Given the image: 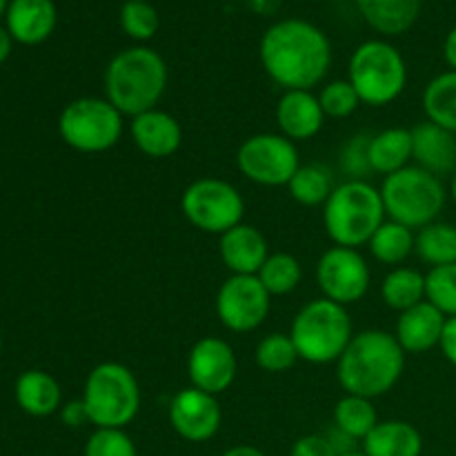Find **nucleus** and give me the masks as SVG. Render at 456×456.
Segmentation results:
<instances>
[{"label":"nucleus","mask_w":456,"mask_h":456,"mask_svg":"<svg viewBox=\"0 0 456 456\" xmlns=\"http://www.w3.org/2000/svg\"><path fill=\"white\" fill-rule=\"evenodd\" d=\"M258 53L265 74L285 92H312L332 65L330 38L319 27L301 18L274 22L263 34Z\"/></svg>","instance_id":"1"},{"label":"nucleus","mask_w":456,"mask_h":456,"mask_svg":"<svg viewBox=\"0 0 456 456\" xmlns=\"http://www.w3.org/2000/svg\"><path fill=\"white\" fill-rule=\"evenodd\" d=\"M405 370V352L395 334L365 330L352 337L337 361V377L346 395L379 399L399 383Z\"/></svg>","instance_id":"2"},{"label":"nucleus","mask_w":456,"mask_h":456,"mask_svg":"<svg viewBox=\"0 0 456 456\" xmlns=\"http://www.w3.org/2000/svg\"><path fill=\"white\" fill-rule=\"evenodd\" d=\"M167 65L150 47H129L116 53L105 69L107 101L123 116L156 110L167 89Z\"/></svg>","instance_id":"3"},{"label":"nucleus","mask_w":456,"mask_h":456,"mask_svg":"<svg viewBox=\"0 0 456 456\" xmlns=\"http://www.w3.org/2000/svg\"><path fill=\"white\" fill-rule=\"evenodd\" d=\"M386 223L381 190L363 181H346L334 187L323 205V225L338 248L368 245L374 232Z\"/></svg>","instance_id":"4"},{"label":"nucleus","mask_w":456,"mask_h":456,"mask_svg":"<svg viewBox=\"0 0 456 456\" xmlns=\"http://www.w3.org/2000/svg\"><path fill=\"white\" fill-rule=\"evenodd\" d=\"M298 359L314 365H328L341 359L354 337L347 310L330 298H314L297 312L289 328Z\"/></svg>","instance_id":"5"},{"label":"nucleus","mask_w":456,"mask_h":456,"mask_svg":"<svg viewBox=\"0 0 456 456\" xmlns=\"http://www.w3.org/2000/svg\"><path fill=\"white\" fill-rule=\"evenodd\" d=\"M83 403L92 426L125 430L141 410L138 379L127 365L116 361L96 365L85 381Z\"/></svg>","instance_id":"6"},{"label":"nucleus","mask_w":456,"mask_h":456,"mask_svg":"<svg viewBox=\"0 0 456 456\" xmlns=\"http://www.w3.org/2000/svg\"><path fill=\"white\" fill-rule=\"evenodd\" d=\"M445 187L439 176L426 172L419 165H408L386 176L381 199L386 216L410 230H421L436 221L445 205Z\"/></svg>","instance_id":"7"},{"label":"nucleus","mask_w":456,"mask_h":456,"mask_svg":"<svg viewBox=\"0 0 456 456\" xmlns=\"http://www.w3.org/2000/svg\"><path fill=\"white\" fill-rule=\"evenodd\" d=\"M347 74L361 102L372 107L395 102L408 85V65L403 53L386 40H368L359 45L350 58Z\"/></svg>","instance_id":"8"},{"label":"nucleus","mask_w":456,"mask_h":456,"mask_svg":"<svg viewBox=\"0 0 456 456\" xmlns=\"http://www.w3.org/2000/svg\"><path fill=\"white\" fill-rule=\"evenodd\" d=\"M58 134L71 150L101 154L123 136V114L107 98H76L61 111Z\"/></svg>","instance_id":"9"},{"label":"nucleus","mask_w":456,"mask_h":456,"mask_svg":"<svg viewBox=\"0 0 456 456\" xmlns=\"http://www.w3.org/2000/svg\"><path fill=\"white\" fill-rule=\"evenodd\" d=\"M181 209L196 230L223 236L243 223L245 200L232 183L221 178H199L183 191Z\"/></svg>","instance_id":"10"},{"label":"nucleus","mask_w":456,"mask_h":456,"mask_svg":"<svg viewBox=\"0 0 456 456\" xmlns=\"http://www.w3.org/2000/svg\"><path fill=\"white\" fill-rule=\"evenodd\" d=\"M236 165L248 181L265 187H281L292 181L301 167V159L297 145L283 134H256L239 147Z\"/></svg>","instance_id":"11"},{"label":"nucleus","mask_w":456,"mask_h":456,"mask_svg":"<svg viewBox=\"0 0 456 456\" xmlns=\"http://www.w3.org/2000/svg\"><path fill=\"white\" fill-rule=\"evenodd\" d=\"M316 281H319L323 298L347 307L352 303H359L368 294L372 274L359 249L334 245L319 258Z\"/></svg>","instance_id":"12"},{"label":"nucleus","mask_w":456,"mask_h":456,"mask_svg":"<svg viewBox=\"0 0 456 456\" xmlns=\"http://www.w3.org/2000/svg\"><path fill=\"white\" fill-rule=\"evenodd\" d=\"M272 294L258 276L232 274L216 294V314L230 332H252L265 323Z\"/></svg>","instance_id":"13"},{"label":"nucleus","mask_w":456,"mask_h":456,"mask_svg":"<svg viewBox=\"0 0 456 456\" xmlns=\"http://www.w3.org/2000/svg\"><path fill=\"white\" fill-rule=\"evenodd\" d=\"M223 412L216 396L199 390V387H185L178 392L169 403V423L181 439L191 444H205L221 430Z\"/></svg>","instance_id":"14"},{"label":"nucleus","mask_w":456,"mask_h":456,"mask_svg":"<svg viewBox=\"0 0 456 456\" xmlns=\"http://www.w3.org/2000/svg\"><path fill=\"white\" fill-rule=\"evenodd\" d=\"M236 354L227 341L218 337H205L194 343L187 356V377L191 386L208 395L218 396L230 390L236 379Z\"/></svg>","instance_id":"15"},{"label":"nucleus","mask_w":456,"mask_h":456,"mask_svg":"<svg viewBox=\"0 0 456 456\" xmlns=\"http://www.w3.org/2000/svg\"><path fill=\"white\" fill-rule=\"evenodd\" d=\"M325 114L319 96L305 89L283 92L276 102V125L281 134L292 142L310 141L323 129Z\"/></svg>","instance_id":"16"},{"label":"nucleus","mask_w":456,"mask_h":456,"mask_svg":"<svg viewBox=\"0 0 456 456\" xmlns=\"http://www.w3.org/2000/svg\"><path fill=\"white\" fill-rule=\"evenodd\" d=\"M129 134L134 145L150 159H167L176 154L183 142L181 123L159 107L134 116Z\"/></svg>","instance_id":"17"},{"label":"nucleus","mask_w":456,"mask_h":456,"mask_svg":"<svg viewBox=\"0 0 456 456\" xmlns=\"http://www.w3.org/2000/svg\"><path fill=\"white\" fill-rule=\"evenodd\" d=\"M218 252H221L223 265L232 274L256 276L263 263L270 256V245H267V239L261 234V230L240 223L221 236Z\"/></svg>","instance_id":"18"},{"label":"nucleus","mask_w":456,"mask_h":456,"mask_svg":"<svg viewBox=\"0 0 456 456\" xmlns=\"http://www.w3.org/2000/svg\"><path fill=\"white\" fill-rule=\"evenodd\" d=\"M448 316L436 310L430 301H423L401 312L396 321V341L405 354H421L441 343Z\"/></svg>","instance_id":"19"},{"label":"nucleus","mask_w":456,"mask_h":456,"mask_svg":"<svg viewBox=\"0 0 456 456\" xmlns=\"http://www.w3.org/2000/svg\"><path fill=\"white\" fill-rule=\"evenodd\" d=\"M7 31L20 45H40L56 29L53 0H9Z\"/></svg>","instance_id":"20"},{"label":"nucleus","mask_w":456,"mask_h":456,"mask_svg":"<svg viewBox=\"0 0 456 456\" xmlns=\"http://www.w3.org/2000/svg\"><path fill=\"white\" fill-rule=\"evenodd\" d=\"M412 159L426 172L435 176L456 172V134L439 125L419 123L412 127Z\"/></svg>","instance_id":"21"},{"label":"nucleus","mask_w":456,"mask_h":456,"mask_svg":"<svg viewBox=\"0 0 456 456\" xmlns=\"http://www.w3.org/2000/svg\"><path fill=\"white\" fill-rule=\"evenodd\" d=\"M18 408L29 417H52L62 408V390L52 374L43 370H27L16 379Z\"/></svg>","instance_id":"22"},{"label":"nucleus","mask_w":456,"mask_h":456,"mask_svg":"<svg viewBox=\"0 0 456 456\" xmlns=\"http://www.w3.org/2000/svg\"><path fill=\"white\" fill-rule=\"evenodd\" d=\"M363 20L383 36H401L417 22L423 0H354Z\"/></svg>","instance_id":"23"},{"label":"nucleus","mask_w":456,"mask_h":456,"mask_svg":"<svg viewBox=\"0 0 456 456\" xmlns=\"http://www.w3.org/2000/svg\"><path fill=\"white\" fill-rule=\"evenodd\" d=\"M423 436L408 421H379L363 439L365 456H421Z\"/></svg>","instance_id":"24"},{"label":"nucleus","mask_w":456,"mask_h":456,"mask_svg":"<svg viewBox=\"0 0 456 456\" xmlns=\"http://www.w3.org/2000/svg\"><path fill=\"white\" fill-rule=\"evenodd\" d=\"M412 159V129L390 127L374 134L368 145L370 169L383 176L408 167Z\"/></svg>","instance_id":"25"},{"label":"nucleus","mask_w":456,"mask_h":456,"mask_svg":"<svg viewBox=\"0 0 456 456\" xmlns=\"http://www.w3.org/2000/svg\"><path fill=\"white\" fill-rule=\"evenodd\" d=\"M423 110L430 123L456 134V71H444L428 83Z\"/></svg>","instance_id":"26"},{"label":"nucleus","mask_w":456,"mask_h":456,"mask_svg":"<svg viewBox=\"0 0 456 456\" xmlns=\"http://www.w3.org/2000/svg\"><path fill=\"white\" fill-rule=\"evenodd\" d=\"M381 298L387 307L401 314L426 301V276L412 267H395L383 279Z\"/></svg>","instance_id":"27"},{"label":"nucleus","mask_w":456,"mask_h":456,"mask_svg":"<svg viewBox=\"0 0 456 456\" xmlns=\"http://www.w3.org/2000/svg\"><path fill=\"white\" fill-rule=\"evenodd\" d=\"M414 252L423 263L432 267L454 265L456 263V225L430 223L414 236Z\"/></svg>","instance_id":"28"},{"label":"nucleus","mask_w":456,"mask_h":456,"mask_svg":"<svg viewBox=\"0 0 456 456\" xmlns=\"http://www.w3.org/2000/svg\"><path fill=\"white\" fill-rule=\"evenodd\" d=\"M414 232L396 221H386L370 239V252L383 265H401L414 252Z\"/></svg>","instance_id":"29"},{"label":"nucleus","mask_w":456,"mask_h":456,"mask_svg":"<svg viewBox=\"0 0 456 456\" xmlns=\"http://www.w3.org/2000/svg\"><path fill=\"white\" fill-rule=\"evenodd\" d=\"M379 417L372 399L346 395L334 408V428L354 441H363L377 428Z\"/></svg>","instance_id":"30"},{"label":"nucleus","mask_w":456,"mask_h":456,"mask_svg":"<svg viewBox=\"0 0 456 456\" xmlns=\"http://www.w3.org/2000/svg\"><path fill=\"white\" fill-rule=\"evenodd\" d=\"M288 190L289 196L305 208L325 205V200L334 191L332 172L325 165H301L292 181L288 183Z\"/></svg>","instance_id":"31"},{"label":"nucleus","mask_w":456,"mask_h":456,"mask_svg":"<svg viewBox=\"0 0 456 456\" xmlns=\"http://www.w3.org/2000/svg\"><path fill=\"white\" fill-rule=\"evenodd\" d=\"M258 281L272 297H283V294L294 292L303 279L301 263L297 256L285 252H276L267 256L263 267L258 270Z\"/></svg>","instance_id":"32"},{"label":"nucleus","mask_w":456,"mask_h":456,"mask_svg":"<svg viewBox=\"0 0 456 456\" xmlns=\"http://www.w3.org/2000/svg\"><path fill=\"white\" fill-rule=\"evenodd\" d=\"M254 359H256V365L265 372L279 374L288 372L297 365L298 352L297 346H294L292 337L289 334L272 332L267 334L265 338H261L256 346V352H254Z\"/></svg>","instance_id":"33"},{"label":"nucleus","mask_w":456,"mask_h":456,"mask_svg":"<svg viewBox=\"0 0 456 456\" xmlns=\"http://www.w3.org/2000/svg\"><path fill=\"white\" fill-rule=\"evenodd\" d=\"M426 301L448 319L456 316V263L454 265L432 267L426 274Z\"/></svg>","instance_id":"34"},{"label":"nucleus","mask_w":456,"mask_h":456,"mask_svg":"<svg viewBox=\"0 0 456 456\" xmlns=\"http://www.w3.org/2000/svg\"><path fill=\"white\" fill-rule=\"evenodd\" d=\"M120 27L125 34L134 40H150L160 27L159 12L150 3L141 0H127L120 9Z\"/></svg>","instance_id":"35"},{"label":"nucleus","mask_w":456,"mask_h":456,"mask_svg":"<svg viewBox=\"0 0 456 456\" xmlns=\"http://www.w3.org/2000/svg\"><path fill=\"white\" fill-rule=\"evenodd\" d=\"M319 102L323 107V114L330 118H347L359 110L361 98L350 80H334L321 89Z\"/></svg>","instance_id":"36"},{"label":"nucleus","mask_w":456,"mask_h":456,"mask_svg":"<svg viewBox=\"0 0 456 456\" xmlns=\"http://www.w3.org/2000/svg\"><path fill=\"white\" fill-rule=\"evenodd\" d=\"M85 456H138V452L125 430L96 428L85 444Z\"/></svg>","instance_id":"37"},{"label":"nucleus","mask_w":456,"mask_h":456,"mask_svg":"<svg viewBox=\"0 0 456 456\" xmlns=\"http://www.w3.org/2000/svg\"><path fill=\"white\" fill-rule=\"evenodd\" d=\"M370 138L372 136H363V134H359V136L352 138V141L347 142L346 150H343L341 163L347 176H352V181H363L365 174L370 172V163H368Z\"/></svg>","instance_id":"38"},{"label":"nucleus","mask_w":456,"mask_h":456,"mask_svg":"<svg viewBox=\"0 0 456 456\" xmlns=\"http://www.w3.org/2000/svg\"><path fill=\"white\" fill-rule=\"evenodd\" d=\"M289 456H341L337 452V448L332 445V441L323 435H307L301 436L297 444L292 445V452Z\"/></svg>","instance_id":"39"},{"label":"nucleus","mask_w":456,"mask_h":456,"mask_svg":"<svg viewBox=\"0 0 456 456\" xmlns=\"http://www.w3.org/2000/svg\"><path fill=\"white\" fill-rule=\"evenodd\" d=\"M61 419L67 428H80L85 423H89L87 410H85L83 399L80 401H69L61 408Z\"/></svg>","instance_id":"40"},{"label":"nucleus","mask_w":456,"mask_h":456,"mask_svg":"<svg viewBox=\"0 0 456 456\" xmlns=\"http://www.w3.org/2000/svg\"><path fill=\"white\" fill-rule=\"evenodd\" d=\"M439 347L444 350L445 359L456 368V316L452 319L445 321V328H444V337H441Z\"/></svg>","instance_id":"41"},{"label":"nucleus","mask_w":456,"mask_h":456,"mask_svg":"<svg viewBox=\"0 0 456 456\" xmlns=\"http://www.w3.org/2000/svg\"><path fill=\"white\" fill-rule=\"evenodd\" d=\"M444 58H445V62L450 65V69L456 71V27H452V29H450V34L445 36Z\"/></svg>","instance_id":"42"},{"label":"nucleus","mask_w":456,"mask_h":456,"mask_svg":"<svg viewBox=\"0 0 456 456\" xmlns=\"http://www.w3.org/2000/svg\"><path fill=\"white\" fill-rule=\"evenodd\" d=\"M12 45H13V38L7 31V27H0V65H3V62L9 58V53H12Z\"/></svg>","instance_id":"43"},{"label":"nucleus","mask_w":456,"mask_h":456,"mask_svg":"<svg viewBox=\"0 0 456 456\" xmlns=\"http://www.w3.org/2000/svg\"><path fill=\"white\" fill-rule=\"evenodd\" d=\"M223 456H267V454L261 452L258 448H254V445H234V448L227 450Z\"/></svg>","instance_id":"44"},{"label":"nucleus","mask_w":456,"mask_h":456,"mask_svg":"<svg viewBox=\"0 0 456 456\" xmlns=\"http://www.w3.org/2000/svg\"><path fill=\"white\" fill-rule=\"evenodd\" d=\"M7 7H9V0H0V18L7 13Z\"/></svg>","instance_id":"45"},{"label":"nucleus","mask_w":456,"mask_h":456,"mask_svg":"<svg viewBox=\"0 0 456 456\" xmlns=\"http://www.w3.org/2000/svg\"><path fill=\"white\" fill-rule=\"evenodd\" d=\"M450 191H452V199H454V203H456V172H454V176H452V187H450Z\"/></svg>","instance_id":"46"},{"label":"nucleus","mask_w":456,"mask_h":456,"mask_svg":"<svg viewBox=\"0 0 456 456\" xmlns=\"http://www.w3.org/2000/svg\"><path fill=\"white\" fill-rule=\"evenodd\" d=\"M341 456H365L363 452H347V454H341Z\"/></svg>","instance_id":"47"},{"label":"nucleus","mask_w":456,"mask_h":456,"mask_svg":"<svg viewBox=\"0 0 456 456\" xmlns=\"http://www.w3.org/2000/svg\"><path fill=\"white\" fill-rule=\"evenodd\" d=\"M0 350H3V337H0Z\"/></svg>","instance_id":"48"},{"label":"nucleus","mask_w":456,"mask_h":456,"mask_svg":"<svg viewBox=\"0 0 456 456\" xmlns=\"http://www.w3.org/2000/svg\"><path fill=\"white\" fill-rule=\"evenodd\" d=\"M141 3H150V0H141Z\"/></svg>","instance_id":"49"}]
</instances>
